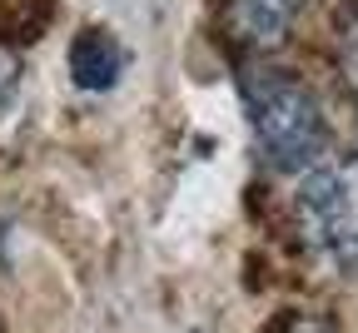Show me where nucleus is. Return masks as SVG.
Wrapping results in <instances>:
<instances>
[{"label":"nucleus","mask_w":358,"mask_h":333,"mask_svg":"<svg viewBox=\"0 0 358 333\" xmlns=\"http://www.w3.org/2000/svg\"><path fill=\"white\" fill-rule=\"evenodd\" d=\"M244 105L264 160L274 169H303L329 150V120L324 105L294 70L279 65H249L244 80Z\"/></svg>","instance_id":"obj_1"},{"label":"nucleus","mask_w":358,"mask_h":333,"mask_svg":"<svg viewBox=\"0 0 358 333\" xmlns=\"http://www.w3.org/2000/svg\"><path fill=\"white\" fill-rule=\"evenodd\" d=\"M294 224L319 259L358 264V155L324 160L303 174L294 194Z\"/></svg>","instance_id":"obj_2"},{"label":"nucleus","mask_w":358,"mask_h":333,"mask_svg":"<svg viewBox=\"0 0 358 333\" xmlns=\"http://www.w3.org/2000/svg\"><path fill=\"white\" fill-rule=\"evenodd\" d=\"M308 0H229V40L244 45V50H274V45L289 40L294 20L303 15Z\"/></svg>","instance_id":"obj_3"},{"label":"nucleus","mask_w":358,"mask_h":333,"mask_svg":"<svg viewBox=\"0 0 358 333\" xmlns=\"http://www.w3.org/2000/svg\"><path fill=\"white\" fill-rule=\"evenodd\" d=\"M120 65H124V50H120V40L100 25H90L70 40V80L90 94H100L120 80Z\"/></svg>","instance_id":"obj_4"},{"label":"nucleus","mask_w":358,"mask_h":333,"mask_svg":"<svg viewBox=\"0 0 358 333\" xmlns=\"http://www.w3.org/2000/svg\"><path fill=\"white\" fill-rule=\"evenodd\" d=\"M334 55H338V75L348 94L358 100V0H343V10L334 20Z\"/></svg>","instance_id":"obj_5"},{"label":"nucleus","mask_w":358,"mask_h":333,"mask_svg":"<svg viewBox=\"0 0 358 333\" xmlns=\"http://www.w3.org/2000/svg\"><path fill=\"white\" fill-rule=\"evenodd\" d=\"M268 333H338V323L329 313H313V309H289Z\"/></svg>","instance_id":"obj_6"},{"label":"nucleus","mask_w":358,"mask_h":333,"mask_svg":"<svg viewBox=\"0 0 358 333\" xmlns=\"http://www.w3.org/2000/svg\"><path fill=\"white\" fill-rule=\"evenodd\" d=\"M15 90H20V55L10 50V45H0V115L10 110Z\"/></svg>","instance_id":"obj_7"}]
</instances>
